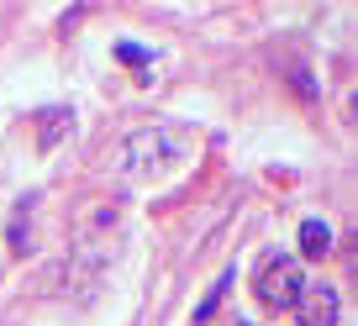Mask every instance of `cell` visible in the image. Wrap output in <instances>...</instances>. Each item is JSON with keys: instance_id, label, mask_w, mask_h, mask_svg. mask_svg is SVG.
<instances>
[{"instance_id": "1", "label": "cell", "mask_w": 358, "mask_h": 326, "mask_svg": "<svg viewBox=\"0 0 358 326\" xmlns=\"http://www.w3.org/2000/svg\"><path fill=\"white\" fill-rule=\"evenodd\" d=\"M185 132L179 126H164V121H153V126H137L132 137L122 142V163L137 174V179H158V174H169L185 158Z\"/></svg>"}, {"instance_id": "2", "label": "cell", "mask_w": 358, "mask_h": 326, "mask_svg": "<svg viewBox=\"0 0 358 326\" xmlns=\"http://www.w3.org/2000/svg\"><path fill=\"white\" fill-rule=\"evenodd\" d=\"M301 290H306V274H301V263H295L290 253H264V258H258L253 295L264 300V311H295Z\"/></svg>"}, {"instance_id": "3", "label": "cell", "mask_w": 358, "mask_h": 326, "mask_svg": "<svg viewBox=\"0 0 358 326\" xmlns=\"http://www.w3.org/2000/svg\"><path fill=\"white\" fill-rule=\"evenodd\" d=\"M337 316H343V295L332 284H306L301 300H295V321L301 326H337Z\"/></svg>"}, {"instance_id": "4", "label": "cell", "mask_w": 358, "mask_h": 326, "mask_svg": "<svg viewBox=\"0 0 358 326\" xmlns=\"http://www.w3.org/2000/svg\"><path fill=\"white\" fill-rule=\"evenodd\" d=\"M227 290H232V274H222V279H216V290L206 295V305L195 311V326H253V321H243V316H222Z\"/></svg>"}, {"instance_id": "5", "label": "cell", "mask_w": 358, "mask_h": 326, "mask_svg": "<svg viewBox=\"0 0 358 326\" xmlns=\"http://www.w3.org/2000/svg\"><path fill=\"white\" fill-rule=\"evenodd\" d=\"M301 253L306 258H327V253H332V226L316 221V216H306L301 221Z\"/></svg>"}, {"instance_id": "6", "label": "cell", "mask_w": 358, "mask_h": 326, "mask_svg": "<svg viewBox=\"0 0 358 326\" xmlns=\"http://www.w3.org/2000/svg\"><path fill=\"white\" fill-rule=\"evenodd\" d=\"M69 121H74V111H69V105H53V111H43V116L32 121V126H43V132H37V147H53L58 137H64Z\"/></svg>"}, {"instance_id": "7", "label": "cell", "mask_w": 358, "mask_h": 326, "mask_svg": "<svg viewBox=\"0 0 358 326\" xmlns=\"http://www.w3.org/2000/svg\"><path fill=\"white\" fill-rule=\"evenodd\" d=\"M116 58H122V64H132V68H137V74H143V68H148V64H153V53H148V47H143V43H116Z\"/></svg>"}]
</instances>
